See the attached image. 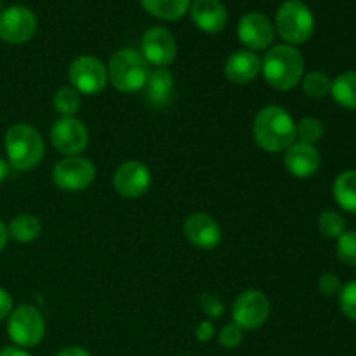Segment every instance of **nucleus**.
<instances>
[{"label": "nucleus", "instance_id": "nucleus-1", "mask_svg": "<svg viewBox=\"0 0 356 356\" xmlns=\"http://www.w3.org/2000/svg\"><path fill=\"white\" fill-rule=\"evenodd\" d=\"M254 141L268 153H282L296 143V122L285 108L268 104L254 118Z\"/></svg>", "mask_w": 356, "mask_h": 356}, {"label": "nucleus", "instance_id": "nucleus-2", "mask_svg": "<svg viewBox=\"0 0 356 356\" xmlns=\"http://www.w3.org/2000/svg\"><path fill=\"white\" fill-rule=\"evenodd\" d=\"M261 72L270 87L277 90H291L302 80L305 58L292 45H275L264 54Z\"/></svg>", "mask_w": 356, "mask_h": 356}, {"label": "nucleus", "instance_id": "nucleus-3", "mask_svg": "<svg viewBox=\"0 0 356 356\" xmlns=\"http://www.w3.org/2000/svg\"><path fill=\"white\" fill-rule=\"evenodd\" d=\"M6 153L10 167L31 170L44 159V139L31 125L16 124L6 132Z\"/></svg>", "mask_w": 356, "mask_h": 356}, {"label": "nucleus", "instance_id": "nucleus-4", "mask_svg": "<svg viewBox=\"0 0 356 356\" xmlns=\"http://www.w3.org/2000/svg\"><path fill=\"white\" fill-rule=\"evenodd\" d=\"M149 72L148 61L134 49H120L108 63V80L120 92L131 94L145 89Z\"/></svg>", "mask_w": 356, "mask_h": 356}, {"label": "nucleus", "instance_id": "nucleus-5", "mask_svg": "<svg viewBox=\"0 0 356 356\" xmlns=\"http://www.w3.org/2000/svg\"><path fill=\"white\" fill-rule=\"evenodd\" d=\"M275 30L287 42V45H301L312 38L315 17L309 7L301 0H285L278 7Z\"/></svg>", "mask_w": 356, "mask_h": 356}, {"label": "nucleus", "instance_id": "nucleus-6", "mask_svg": "<svg viewBox=\"0 0 356 356\" xmlns=\"http://www.w3.org/2000/svg\"><path fill=\"white\" fill-rule=\"evenodd\" d=\"M7 334L10 341L23 350L37 346L45 336L44 316L35 306H19L10 312L7 320Z\"/></svg>", "mask_w": 356, "mask_h": 356}, {"label": "nucleus", "instance_id": "nucleus-7", "mask_svg": "<svg viewBox=\"0 0 356 356\" xmlns=\"http://www.w3.org/2000/svg\"><path fill=\"white\" fill-rule=\"evenodd\" d=\"M96 179V167L86 156H66L56 163L52 181L63 191H80L89 188Z\"/></svg>", "mask_w": 356, "mask_h": 356}, {"label": "nucleus", "instance_id": "nucleus-8", "mask_svg": "<svg viewBox=\"0 0 356 356\" xmlns=\"http://www.w3.org/2000/svg\"><path fill=\"white\" fill-rule=\"evenodd\" d=\"M68 79L80 94H99L108 83V68L94 56H80L70 65Z\"/></svg>", "mask_w": 356, "mask_h": 356}, {"label": "nucleus", "instance_id": "nucleus-9", "mask_svg": "<svg viewBox=\"0 0 356 356\" xmlns=\"http://www.w3.org/2000/svg\"><path fill=\"white\" fill-rule=\"evenodd\" d=\"M270 318V301L261 291H243L233 302V323L243 330H256Z\"/></svg>", "mask_w": 356, "mask_h": 356}, {"label": "nucleus", "instance_id": "nucleus-10", "mask_svg": "<svg viewBox=\"0 0 356 356\" xmlns=\"http://www.w3.org/2000/svg\"><path fill=\"white\" fill-rule=\"evenodd\" d=\"M37 31V16L23 6H10L0 10V40L7 44H24Z\"/></svg>", "mask_w": 356, "mask_h": 356}, {"label": "nucleus", "instance_id": "nucleus-11", "mask_svg": "<svg viewBox=\"0 0 356 356\" xmlns=\"http://www.w3.org/2000/svg\"><path fill=\"white\" fill-rule=\"evenodd\" d=\"M51 143L61 155L75 156L87 148L89 132L75 117H61L52 124Z\"/></svg>", "mask_w": 356, "mask_h": 356}, {"label": "nucleus", "instance_id": "nucleus-12", "mask_svg": "<svg viewBox=\"0 0 356 356\" xmlns=\"http://www.w3.org/2000/svg\"><path fill=\"white\" fill-rule=\"evenodd\" d=\"M141 54L148 65L165 68L176 59L177 45L172 33L162 26H153L141 38Z\"/></svg>", "mask_w": 356, "mask_h": 356}, {"label": "nucleus", "instance_id": "nucleus-13", "mask_svg": "<svg viewBox=\"0 0 356 356\" xmlns=\"http://www.w3.org/2000/svg\"><path fill=\"white\" fill-rule=\"evenodd\" d=\"M152 186V174L145 163L138 160L124 162L113 174V188L120 197L139 198Z\"/></svg>", "mask_w": 356, "mask_h": 356}, {"label": "nucleus", "instance_id": "nucleus-14", "mask_svg": "<svg viewBox=\"0 0 356 356\" xmlns=\"http://www.w3.org/2000/svg\"><path fill=\"white\" fill-rule=\"evenodd\" d=\"M238 38L247 51H266L275 40V24L261 13H249L238 21Z\"/></svg>", "mask_w": 356, "mask_h": 356}, {"label": "nucleus", "instance_id": "nucleus-15", "mask_svg": "<svg viewBox=\"0 0 356 356\" xmlns=\"http://www.w3.org/2000/svg\"><path fill=\"white\" fill-rule=\"evenodd\" d=\"M184 236L191 245L204 250H212L221 243L222 232L214 218L209 214H191L184 221Z\"/></svg>", "mask_w": 356, "mask_h": 356}, {"label": "nucleus", "instance_id": "nucleus-16", "mask_svg": "<svg viewBox=\"0 0 356 356\" xmlns=\"http://www.w3.org/2000/svg\"><path fill=\"white\" fill-rule=\"evenodd\" d=\"M190 13L195 26L209 35H216L225 30L228 21V13L221 0H193Z\"/></svg>", "mask_w": 356, "mask_h": 356}, {"label": "nucleus", "instance_id": "nucleus-17", "mask_svg": "<svg viewBox=\"0 0 356 356\" xmlns=\"http://www.w3.org/2000/svg\"><path fill=\"white\" fill-rule=\"evenodd\" d=\"M284 153L285 169L294 177L306 179V177H312L320 169V153L313 145L296 141Z\"/></svg>", "mask_w": 356, "mask_h": 356}, {"label": "nucleus", "instance_id": "nucleus-18", "mask_svg": "<svg viewBox=\"0 0 356 356\" xmlns=\"http://www.w3.org/2000/svg\"><path fill=\"white\" fill-rule=\"evenodd\" d=\"M261 73V58L252 51L240 49L233 52L228 58L225 66L226 79L236 86H245L259 76Z\"/></svg>", "mask_w": 356, "mask_h": 356}, {"label": "nucleus", "instance_id": "nucleus-19", "mask_svg": "<svg viewBox=\"0 0 356 356\" xmlns=\"http://www.w3.org/2000/svg\"><path fill=\"white\" fill-rule=\"evenodd\" d=\"M174 89V76L167 68H155L149 72L148 80H146V101L152 106H165L172 96Z\"/></svg>", "mask_w": 356, "mask_h": 356}, {"label": "nucleus", "instance_id": "nucleus-20", "mask_svg": "<svg viewBox=\"0 0 356 356\" xmlns=\"http://www.w3.org/2000/svg\"><path fill=\"white\" fill-rule=\"evenodd\" d=\"M143 9L163 21H176L190 10L191 0H141Z\"/></svg>", "mask_w": 356, "mask_h": 356}, {"label": "nucleus", "instance_id": "nucleus-21", "mask_svg": "<svg viewBox=\"0 0 356 356\" xmlns=\"http://www.w3.org/2000/svg\"><path fill=\"white\" fill-rule=\"evenodd\" d=\"M334 200L346 212L356 214V170L339 174L332 186Z\"/></svg>", "mask_w": 356, "mask_h": 356}, {"label": "nucleus", "instance_id": "nucleus-22", "mask_svg": "<svg viewBox=\"0 0 356 356\" xmlns=\"http://www.w3.org/2000/svg\"><path fill=\"white\" fill-rule=\"evenodd\" d=\"M330 96L339 106L356 110V72H344L332 80Z\"/></svg>", "mask_w": 356, "mask_h": 356}, {"label": "nucleus", "instance_id": "nucleus-23", "mask_svg": "<svg viewBox=\"0 0 356 356\" xmlns=\"http://www.w3.org/2000/svg\"><path fill=\"white\" fill-rule=\"evenodd\" d=\"M9 236L14 238L16 242L21 243H30L38 238L42 232V222L40 219L35 218L31 214H21L10 221L9 225Z\"/></svg>", "mask_w": 356, "mask_h": 356}, {"label": "nucleus", "instance_id": "nucleus-24", "mask_svg": "<svg viewBox=\"0 0 356 356\" xmlns=\"http://www.w3.org/2000/svg\"><path fill=\"white\" fill-rule=\"evenodd\" d=\"M332 80L322 72H312L302 76V90L313 99H323L330 94Z\"/></svg>", "mask_w": 356, "mask_h": 356}, {"label": "nucleus", "instance_id": "nucleus-25", "mask_svg": "<svg viewBox=\"0 0 356 356\" xmlns=\"http://www.w3.org/2000/svg\"><path fill=\"white\" fill-rule=\"evenodd\" d=\"M80 92L73 87H61L54 94V108L61 117H75L76 111L80 110Z\"/></svg>", "mask_w": 356, "mask_h": 356}, {"label": "nucleus", "instance_id": "nucleus-26", "mask_svg": "<svg viewBox=\"0 0 356 356\" xmlns=\"http://www.w3.org/2000/svg\"><path fill=\"white\" fill-rule=\"evenodd\" d=\"M323 134H325V127L318 118L306 117L299 124H296V141L299 143L315 146V143H318Z\"/></svg>", "mask_w": 356, "mask_h": 356}, {"label": "nucleus", "instance_id": "nucleus-27", "mask_svg": "<svg viewBox=\"0 0 356 356\" xmlns=\"http://www.w3.org/2000/svg\"><path fill=\"white\" fill-rule=\"evenodd\" d=\"M318 229L325 238H339L346 232V221L334 211H325L318 218Z\"/></svg>", "mask_w": 356, "mask_h": 356}, {"label": "nucleus", "instance_id": "nucleus-28", "mask_svg": "<svg viewBox=\"0 0 356 356\" xmlns=\"http://www.w3.org/2000/svg\"><path fill=\"white\" fill-rule=\"evenodd\" d=\"M336 252L341 263L356 268V232H344L337 238Z\"/></svg>", "mask_w": 356, "mask_h": 356}, {"label": "nucleus", "instance_id": "nucleus-29", "mask_svg": "<svg viewBox=\"0 0 356 356\" xmlns=\"http://www.w3.org/2000/svg\"><path fill=\"white\" fill-rule=\"evenodd\" d=\"M341 312L351 322H356V280L344 285L339 292Z\"/></svg>", "mask_w": 356, "mask_h": 356}, {"label": "nucleus", "instance_id": "nucleus-30", "mask_svg": "<svg viewBox=\"0 0 356 356\" xmlns=\"http://www.w3.org/2000/svg\"><path fill=\"white\" fill-rule=\"evenodd\" d=\"M243 341V329L236 323H228L219 330V343L225 348H236Z\"/></svg>", "mask_w": 356, "mask_h": 356}, {"label": "nucleus", "instance_id": "nucleus-31", "mask_svg": "<svg viewBox=\"0 0 356 356\" xmlns=\"http://www.w3.org/2000/svg\"><path fill=\"white\" fill-rule=\"evenodd\" d=\"M200 308L207 313L211 318H219L225 313V305L218 296L211 294V292H204L200 296Z\"/></svg>", "mask_w": 356, "mask_h": 356}, {"label": "nucleus", "instance_id": "nucleus-32", "mask_svg": "<svg viewBox=\"0 0 356 356\" xmlns=\"http://www.w3.org/2000/svg\"><path fill=\"white\" fill-rule=\"evenodd\" d=\"M343 289V284H341L339 277L336 273H323L322 277L318 278V291L322 292L323 296H337Z\"/></svg>", "mask_w": 356, "mask_h": 356}, {"label": "nucleus", "instance_id": "nucleus-33", "mask_svg": "<svg viewBox=\"0 0 356 356\" xmlns=\"http://www.w3.org/2000/svg\"><path fill=\"white\" fill-rule=\"evenodd\" d=\"M214 325H212V322H209V320L200 322L197 325V329H195V336H197V339L200 341V343H209V341L214 337Z\"/></svg>", "mask_w": 356, "mask_h": 356}, {"label": "nucleus", "instance_id": "nucleus-34", "mask_svg": "<svg viewBox=\"0 0 356 356\" xmlns=\"http://www.w3.org/2000/svg\"><path fill=\"white\" fill-rule=\"evenodd\" d=\"M10 312H13V298L6 289L0 287V322L9 318Z\"/></svg>", "mask_w": 356, "mask_h": 356}, {"label": "nucleus", "instance_id": "nucleus-35", "mask_svg": "<svg viewBox=\"0 0 356 356\" xmlns=\"http://www.w3.org/2000/svg\"><path fill=\"white\" fill-rule=\"evenodd\" d=\"M56 356H90V353L87 350H83V348L72 346V348H66V350L59 351Z\"/></svg>", "mask_w": 356, "mask_h": 356}, {"label": "nucleus", "instance_id": "nucleus-36", "mask_svg": "<svg viewBox=\"0 0 356 356\" xmlns=\"http://www.w3.org/2000/svg\"><path fill=\"white\" fill-rule=\"evenodd\" d=\"M0 356H30V353H26V351L19 346H7L0 351Z\"/></svg>", "mask_w": 356, "mask_h": 356}, {"label": "nucleus", "instance_id": "nucleus-37", "mask_svg": "<svg viewBox=\"0 0 356 356\" xmlns=\"http://www.w3.org/2000/svg\"><path fill=\"white\" fill-rule=\"evenodd\" d=\"M7 240H9V229H7V226L0 221V252L6 249Z\"/></svg>", "mask_w": 356, "mask_h": 356}, {"label": "nucleus", "instance_id": "nucleus-38", "mask_svg": "<svg viewBox=\"0 0 356 356\" xmlns=\"http://www.w3.org/2000/svg\"><path fill=\"white\" fill-rule=\"evenodd\" d=\"M7 174H9V162H6L3 159H0V184L6 181Z\"/></svg>", "mask_w": 356, "mask_h": 356}]
</instances>
